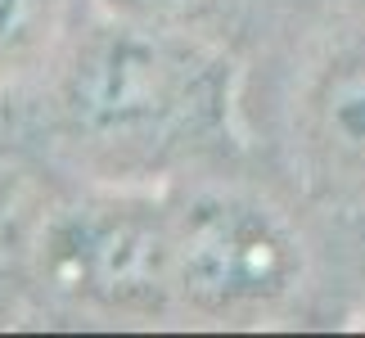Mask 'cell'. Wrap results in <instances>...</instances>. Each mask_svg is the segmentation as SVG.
<instances>
[{"label": "cell", "mask_w": 365, "mask_h": 338, "mask_svg": "<svg viewBox=\"0 0 365 338\" xmlns=\"http://www.w3.org/2000/svg\"><path fill=\"white\" fill-rule=\"evenodd\" d=\"M307 280L312 244L279 199L221 172L176 180V320L271 325L302 298Z\"/></svg>", "instance_id": "4"}, {"label": "cell", "mask_w": 365, "mask_h": 338, "mask_svg": "<svg viewBox=\"0 0 365 338\" xmlns=\"http://www.w3.org/2000/svg\"><path fill=\"white\" fill-rule=\"evenodd\" d=\"M77 14V0H0V100L19 91Z\"/></svg>", "instance_id": "6"}, {"label": "cell", "mask_w": 365, "mask_h": 338, "mask_svg": "<svg viewBox=\"0 0 365 338\" xmlns=\"http://www.w3.org/2000/svg\"><path fill=\"white\" fill-rule=\"evenodd\" d=\"M356 329H365V312H361V316H356Z\"/></svg>", "instance_id": "7"}, {"label": "cell", "mask_w": 365, "mask_h": 338, "mask_svg": "<svg viewBox=\"0 0 365 338\" xmlns=\"http://www.w3.org/2000/svg\"><path fill=\"white\" fill-rule=\"evenodd\" d=\"M176 185H73L32 235V280L104 325L176 320Z\"/></svg>", "instance_id": "3"}, {"label": "cell", "mask_w": 365, "mask_h": 338, "mask_svg": "<svg viewBox=\"0 0 365 338\" xmlns=\"http://www.w3.org/2000/svg\"><path fill=\"white\" fill-rule=\"evenodd\" d=\"M266 59L262 131L293 199L365 221V0H316Z\"/></svg>", "instance_id": "2"}, {"label": "cell", "mask_w": 365, "mask_h": 338, "mask_svg": "<svg viewBox=\"0 0 365 338\" xmlns=\"http://www.w3.org/2000/svg\"><path fill=\"white\" fill-rule=\"evenodd\" d=\"M244 54L77 0L50 59L0 100V140L73 185H176L244 153Z\"/></svg>", "instance_id": "1"}, {"label": "cell", "mask_w": 365, "mask_h": 338, "mask_svg": "<svg viewBox=\"0 0 365 338\" xmlns=\"http://www.w3.org/2000/svg\"><path fill=\"white\" fill-rule=\"evenodd\" d=\"M91 5L135 23L194 32L235 54H262V46L271 50L289 27H298V19L316 0H91Z\"/></svg>", "instance_id": "5"}]
</instances>
